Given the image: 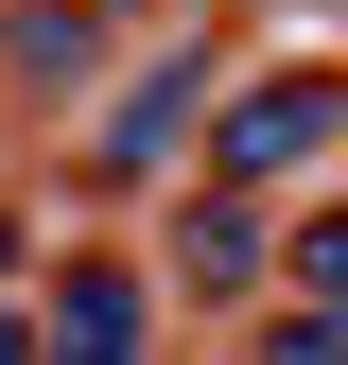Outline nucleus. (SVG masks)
<instances>
[{
	"label": "nucleus",
	"instance_id": "1",
	"mask_svg": "<svg viewBox=\"0 0 348 365\" xmlns=\"http://www.w3.org/2000/svg\"><path fill=\"white\" fill-rule=\"evenodd\" d=\"M331 140H348V70H331V53H279V70L209 87V140H192V174H244V192H279V174H314Z\"/></svg>",
	"mask_w": 348,
	"mask_h": 365
},
{
	"label": "nucleus",
	"instance_id": "2",
	"mask_svg": "<svg viewBox=\"0 0 348 365\" xmlns=\"http://www.w3.org/2000/svg\"><path fill=\"white\" fill-rule=\"evenodd\" d=\"M209 87H227V35L192 18V35H157V53L122 70V105L87 122V157H105V174H157V157H192V140H209Z\"/></svg>",
	"mask_w": 348,
	"mask_h": 365
},
{
	"label": "nucleus",
	"instance_id": "3",
	"mask_svg": "<svg viewBox=\"0 0 348 365\" xmlns=\"http://www.w3.org/2000/svg\"><path fill=\"white\" fill-rule=\"evenodd\" d=\"M261 279H279V226H261V192H244V174H209V192H174L157 296H192V313H244Z\"/></svg>",
	"mask_w": 348,
	"mask_h": 365
},
{
	"label": "nucleus",
	"instance_id": "4",
	"mask_svg": "<svg viewBox=\"0 0 348 365\" xmlns=\"http://www.w3.org/2000/svg\"><path fill=\"white\" fill-rule=\"evenodd\" d=\"M35 348H70V365H122V348H157V261H122V244H87L35 279Z\"/></svg>",
	"mask_w": 348,
	"mask_h": 365
},
{
	"label": "nucleus",
	"instance_id": "5",
	"mask_svg": "<svg viewBox=\"0 0 348 365\" xmlns=\"http://www.w3.org/2000/svg\"><path fill=\"white\" fill-rule=\"evenodd\" d=\"M0 87L87 105V87H105V18H87V0H18V18H0Z\"/></svg>",
	"mask_w": 348,
	"mask_h": 365
},
{
	"label": "nucleus",
	"instance_id": "6",
	"mask_svg": "<svg viewBox=\"0 0 348 365\" xmlns=\"http://www.w3.org/2000/svg\"><path fill=\"white\" fill-rule=\"evenodd\" d=\"M261 365H348V296H314V279H279V313L244 331Z\"/></svg>",
	"mask_w": 348,
	"mask_h": 365
},
{
	"label": "nucleus",
	"instance_id": "7",
	"mask_svg": "<svg viewBox=\"0 0 348 365\" xmlns=\"http://www.w3.org/2000/svg\"><path fill=\"white\" fill-rule=\"evenodd\" d=\"M279 279H314V296H348V192H331L314 226H279Z\"/></svg>",
	"mask_w": 348,
	"mask_h": 365
},
{
	"label": "nucleus",
	"instance_id": "8",
	"mask_svg": "<svg viewBox=\"0 0 348 365\" xmlns=\"http://www.w3.org/2000/svg\"><path fill=\"white\" fill-rule=\"evenodd\" d=\"M140 18H227V0H140Z\"/></svg>",
	"mask_w": 348,
	"mask_h": 365
}]
</instances>
